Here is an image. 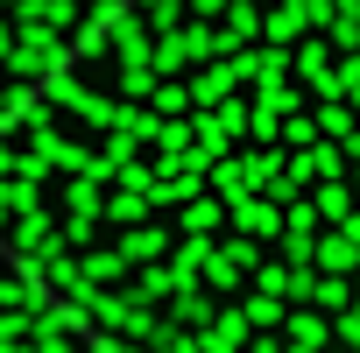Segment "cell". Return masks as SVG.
I'll return each mask as SVG.
<instances>
[{
  "mask_svg": "<svg viewBox=\"0 0 360 353\" xmlns=\"http://www.w3.org/2000/svg\"><path fill=\"white\" fill-rule=\"evenodd\" d=\"M283 219H276V205L269 198H240V233H276Z\"/></svg>",
  "mask_w": 360,
  "mask_h": 353,
  "instance_id": "cell-1",
  "label": "cell"
},
{
  "mask_svg": "<svg viewBox=\"0 0 360 353\" xmlns=\"http://www.w3.org/2000/svg\"><path fill=\"white\" fill-rule=\"evenodd\" d=\"M318 262H325V269H353V262H360V240L332 233V240H318Z\"/></svg>",
  "mask_w": 360,
  "mask_h": 353,
  "instance_id": "cell-2",
  "label": "cell"
},
{
  "mask_svg": "<svg viewBox=\"0 0 360 353\" xmlns=\"http://www.w3.org/2000/svg\"><path fill=\"white\" fill-rule=\"evenodd\" d=\"M290 346H297V353H318V346H325V318H311V311H304V318L290 325Z\"/></svg>",
  "mask_w": 360,
  "mask_h": 353,
  "instance_id": "cell-3",
  "label": "cell"
},
{
  "mask_svg": "<svg viewBox=\"0 0 360 353\" xmlns=\"http://www.w3.org/2000/svg\"><path fill=\"white\" fill-rule=\"evenodd\" d=\"M297 29H304V15H297V0H290V8H276V15H269V36H276V50H283V43H290Z\"/></svg>",
  "mask_w": 360,
  "mask_h": 353,
  "instance_id": "cell-4",
  "label": "cell"
},
{
  "mask_svg": "<svg viewBox=\"0 0 360 353\" xmlns=\"http://www.w3.org/2000/svg\"><path fill=\"white\" fill-rule=\"evenodd\" d=\"M311 212H325V219H353V198H346V191H339V184H325V191H318V205H311Z\"/></svg>",
  "mask_w": 360,
  "mask_h": 353,
  "instance_id": "cell-5",
  "label": "cell"
},
{
  "mask_svg": "<svg viewBox=\"0 0 360 353\" xmlns=\"http://www.w3.org/2000/svg\"><path fill=\"white\" fill-rule=\"evenodd\" d=\"M162 248H169V233H155V226L127 233V255H134V262H148V255H162Z\"/></svg>",
  "mask_w": 360,
  "mask_h": 353,
  "instance_id": "cell-6",
  "label": "cell"
},
{
  "mask_svg": "<svg viewBox=\"0 0 360 353\" xmlns=\"http://www.w3.org/2000/svg\"><path fill=\"white\" fill-rule=\"evenodd\" d=\"M184 226H191V233H212V226H219V205H212V198H191Z\"/></svg>",
  "mask_w": 360,
  "mask_h": 353,
  "instance_id": "cell-7",
  "label": "cell"
},
{
  "mask_svg": "<svg viewBox=\"0 0 360 353\" xmlns=\"http://www.w3.org/2000/svg\"><path fill=\"white\" fill-rule=\"evenodd\" d=\"M248 325H283V297H255L248 304Z\"/></svg>",
  "mask_w": 360,
  "mask_h": 353,
  "instance_id": "cell-8",
  "label": "cell"
},
{
  "mask_svg": "<svg viewBox=\"0 0 360 353\" xmlns=\"http://www.w3.org/2000/svg\"><path fill=\"white\" fill-rule=\"evenodd\" d=\"M318 127H325V134H353V113H346V106H325Z\"/></svg>",
  "mask_w": 360,
  "mask_h": 353,
  "instance_id": "cell-9",
  "label": "cell"
},
{
  "mask_svg": "<svg viewBox=\"0 0 360 353\" xmlns=\"http://www.w3.org/2000/svg\"><path fill=\"white\" fill-rule=\"evenodd\" d=\"M226 78H233V71H205V78H198V99H219V92H226Z\"/></svg>",
  "mask_w": 360,
  "mask_h": 353,
  "instance_id": "cell-10",
  "label": "cell"
},
{
  "mask_svg": "<svg viewBox=\"0 0 360 353\" xmlns=\"http://www.w3.org/2000/svg\"><path fill=\"white\" fill-rule=\"evenodd\" d=\"M226 8H233V0H191V15H205V22H212V15H226Z\"/></svg>",
  "mask_w": 360,
  "mask_h": 353,
  "instance_id": "cell-11",
  "label": "cell"
},
{
  "mask_svg": "<svg viewBox=\"0 0 360 353\" xmlns=\"http://www.w3.org/2000/svg\"><path fill=\"white\" fill-rule=\"evenodd\" d=\"M92 353H134V346H127V339H99Z\"/></svg>",
  "mask_w": 360,
  "mask_h": 353,
  "instance_id": "cell-12",
  "label": "cell"
},
{
  "mask_svg": "<svg viewBox=\"0 0 360 353\" xmlns=\"http://www.w3.org/2000/svg\"><path fill=\"white\" fill-rule=\"evenodd\" d=\"M255 353H283V346H276V339H262V346H255Z\"/></svg>",
  "mask_w": 360,
  "mask_h": 353,
  "instance_id": "cell-13",
  "label": "cell"
}]
</instances>
